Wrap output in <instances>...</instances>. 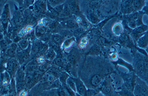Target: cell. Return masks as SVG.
I'll return each instance as SVG.
<instances>
[{
	"mask_svg": "<svg viewBox=\"0 0 148 96\" xmlns=\"http://www.w3.org/2000/svg\"><path fill=\"white\" fill-rule=\"evenodd\" d=\"M119 75L123 81V86L127 90L134 91L136 75L134 72L119 71Z\"/></svg>",
	"mask_w": 148,
	"mask_h": 96,
	"instance_id": "7a4b0ae2",
	"label": "cell"
},
{
	"mask_svg": "<svg viewBox=\"0 0 148 96\" xmlns=\"http://www.w3.org/2000/svg\"><path fill=\"white\" fill-rule=\"evenodd\" d=\"M62 86V83L59 79H57L55 80L51 83L48 89L50 90L51 89H58Z\"/></svg>",
	"mask_w": 148,
	"mask_h": 96,
	"instance_id": "5bb4252c",
	"label": "cell"
},
{
	"mask_svg": "<svg viewBox=\"0 0 148 96\" xmlns=\"http://www.w3.org/2000/svg\"><path fill=\"white\" fill-rule=\"evenodd\" d=\"M0 46L2 49L5 50L8 47V43L6 40H3L1 41Z\"/></svg>",
	"mask_w": 148,
	"mask_h": 96,
	"instance_id": "603a6c76",
	"label": "cell"
},
{
	"mask_svg": "<svg viewBox=\"0 0 148 96\" xmlns=\"http://www.w3.org/2000/svg\"><path fill=\"white\" fill-rule=\"evenodd\" d=\"M134 58L132 67L136 75L140 77L142 75L144 69V61L145 56L137 50L133 53Z\"/></svg>",
	"mask_w": 148,
	"mask_h": 96,
	"instance_id": "6da1fadb",
	"label": "cell"
},
{
	"mask_svg": "<svg viewBox=\"0 0 148 96\" xmlns=\"http://www.w3.org/2000/svg\"><path fill=\"white\" fill-rule=\"evenodd\" d=\"M18 95V96H27L28 95L27 91L26 88L21 91Z\"/></svg>",
	"mask_w": 148,
	"mask_h": 96,
	"instance_id": "83f0119b",
	"label": "cell"
},
{
	"mask_svg": "<svg viewBox=\"0 0 148 96\" xmlns=\"http://www.w3.org/2000/svg\"><path fill=\"white\" fill-rule=\"evenodd\" d=\"M63 62L62 60L60 58H57L55 61L56 64L59 66H62L63 64Z\"/></svg>",
	"mask_w": 148,
	"mask_h": 96,
	"instance_id": "f1b7e54d",
	"label": "cell"
},
{
	"mask_svg": "<svg viewBox=\"0 0 148 96\" xmlns=\"http://www.w3.org/2000/svg\"><path fill=\"white\" fill-rule=\"evenodd\" d=\"M144 4L143 1L135 0L133 3V6L134 10L138 11L140 10Z\"/></svg>",
	"mask_w": 148,
	"mask_h": 96,
	"instance_id": "8fae6325",
	"label": "cell"
},
{
	"mask_svg": "<svg viewBox=\"0 0 148 96\" xmlns=\"http://www.w3.org/2000/svg\"><path fill=\"white\" fill-rule=\"evenodd\" d=\"M111 80L112 85L117 92L119 91L122 88L123 84V80L119 74L114 73Z\"/></svg>",
	"mask_w": 148,
	"mask_h": 96,
	"instance_id": "5b68a950",
	"label": "cell"
},
{
	"mask_svg": "<svg viewBox=\"0 0 148 96\" xmlns=\"http://www.w3.org/2000/svg\"><path fill=\"white\" fill-rule=\"evenodd\" d=\"M147 26L145 25H141L137 27L132 31V36L135 38L134 39L137 41L145 33V32L147 29Z\"/></svg>",
	"mask_w": 148,
	"mask_h": 96,
	"instance_id": "52a82bcc",
	"label": "cell"
},
{
	"mask_svg": "<svg viewBox=\"0 0 148 96\" xmlns=\"http://www.w3.org/2000/svg\"><path fill=\"white\" fill-rule=\"evenodd\" d=\"M7 11L6 9L5 8L1 15V20L4 24H6L7 22L8 15Z\"/></svg>",
	"mask_w": 148,
	"mask_h": 96,
	"instance_id": "ffe728a7",
	"label": "cell"
},
{
	"mask_svg": "<svg viewBox=\"0 0 148 96\" xmlns=\"http://www.w3.org/2000/svg\"><path fill=\"white\" fill-rule=\"evenodd\" d=\"M64 8L63 5H60L55 6L53 8L54 10L57 12L62 11Z\"/></svg>",
	"mask_w": 148,
	"mask_h": 96,
	"instance_id": "cb8c5ba5",
	"label": "cell"
},
{
	"mask_svg": "<svg viewBox=\"0 0 148 96\" xmlns=\"http://www.w3.org/2000/svg\"></svg>",
	"mask_w": 148,
	"mask_h": 96,
	"instance_id": "836d02e7",
	"label": "cell"
},
{
	"mask_svg": "<svg viewBox=\"0 0 148 96\" xmlns=\"http://www.w3.org/2000/svg\"><path fill=\"white\" fill-rule=\"evenodd\" d=\"M133 93L134 96H148V85L137 76Z\"/></svg>",
	"mask_w": 148,
	"mask_h": 96,
	"instance_id": "3957f363",
	"label": "cell"
},
{
	"mask_svg": "<svg viewBox=\"0 0 148 96\" xmlns=\"http://www.w3.org/2000/svg\"><path fill=\"white\" fill-rule=\"evenodd\" d=\"M17 45L15 43L12 44L7 50V54L11 57L14 56L15 55L17 49Z\"/></svg>",
	"mask_w": 148,
	"mask_h": 96,
	"instance_id": "9c48e42d",
	"label": "cell"
},
{
	"mask_svg": "<svg viewBox=\"0 0 148 96\" xmlns=\"http://www.w3.org/2000/svg\"><path fill=\"white\" fill-rule=\"evenodd\" d=\"M53 40L56 43L59 44L63 41V38L62 36L56 34L53 37Z\"/></svg>",
	"mask_w": 148,
	"mask_h": 96,
	"instance_id": "d6986e66",
	"label": "cell"
},
{
	"mask_svg": "<svg viewBox=\"0 0 148 96\" xmlns=\"http://www.w3.org/2000/svg\"><path fill=\"white\" fill-rule=\"evenodd\" d=\"M66 24L68 27H74L76 25V22L72 20H69L67 21Z\"/></svg>",
	"mask_w": 148,
	"mask_h": 96,
	"instance_id": "d4e9b609",
	"label": "cell"
},
{
	"mask_svg": "<svg viewBox=\"0 0 148 96\" xmlns=\"http://www.w3.org/2000/svg\"><path fill=\"white\" fill-rule=\"evenodd\" d=\"M117 93L120 96H134L133 92L127 90L123 86Z\"/></svg>",
	"mask_w": 148,
	"mask_h": 96,
	"instance_id": "30bf717a",
	"label": "cell"
},
{
	"mask_svg": "<svg viewBox=\"0 0 148 96\" xmlns=\"http://www.w3.org/2000/svg\"><path fill=\"white\" fill-rule=\"evenodd\" d=\"M56 56V53L53 49H49L46 52V57L50 60H53Z\"/></svg>",
	"mask_w": 148,
	"mask_h": 96,
	"instance_id": "9a60e30c",
	"label": "cell"
},
{
	"mask_svg": "<svg viewBox=\"0 0 148 96\" xmlns=\"http://www.w3.org/2000/svg\"><path fill=\"white\" fill-rule=\"evenodd\" d=\"M14 66V63L12 61L9 62L7 64V71L9 73H11L13 70Z\"/></svg>",
	"mask_w": 148,
	"mask_h": 96,
	"instance_id": "44dd1931",
	"label": "cell"
},
{
	"mask_svg": "<svg viewBox=\"0 0 148 96\" xmlns=\"http://www.w3.org/2000/svg\"><path fill=\"white\" fill-rule=\"evenodd\" d=\"M78 31L79 33H82L84 32V30L82 28H80L78 29Z\"/></svg>",
	"mask_w": 148,
	"mask_h": 96,
	"instance_id": "1f68e13d",
	"label": "cell"
},
{
	"mask_svg": "<svg viewBox=\"0 0 148 96\" xmlns=\"http://www.w3.org/2000/svg\"><path fill=\"white\" fill-rule=\"evenodd\" d=\"M70 13L69 10L67 7H65L62 11V14L64 15H67Z\"/></svg>",
	"mask_w": 148,
	"mask_h": 96,
	"instance_id": "4316f807",
	"label": "cell"
},
{
	"mask_svg": "<svg viewBox=\"0 0 148 96\" xmlns=\"http://www.w3.org/2000/svg\"><path fill=\"white\" fill-rule=\"evenodd\" d=\"M46 29L43 27H40L37 29V32L40 34H43L46 31Z\"/></svg>",
	"mask_w": 148,
	"mask_h": 96,
	"instance_id": "484cf974",
	"label": "cell"
},
{
	"mask_svg": "<svg viewBox=\"0 0 148 96\" xmlns=\"http://www.w3.org/2000/svg\"><path fill=\"white\" fill-rule=\"evenodd\" d=\"M136 43L137 47L145 49L148 46V32H145L143 36L140 37Z\"/></svg>",
	"mask_w": 148,
	"mask_h": 96,
	"instance_id": "ba28073f",
	"label": "cell"
},
{
	"mask_svg": "<svg viewBox=\"0 0 148 96\" xmlns=\"http://www.w3.org/2000/svg\"><path fill=\"white\" fill-rule=\"evenodd\" d=\"M25 75L23 71L21 69H18L16 74V82L24 81Z\"/></svg>",
	"mask_w": 148,
	"mask_h": 96,
	"instance_id": "7c38bea8",
	"label": "cell"
},
{
	"mask_svg": "<svg viewBox=\"0 0 148 96\" xmlns=\"http://www.w3.org/2000/svg\"><path fill=\"white\" fill-rule=\"evenodd\" d=\"M93 96H104L100 91Z\"/></svg>",
	"mask_w": 148,
	"mask_h": 96,
	"instance_id": "4dcf8cb0",
	"label": "cell"
},
{
	"mask_svg": "<svg viewBox=\"0 0 148 96\" xmlns=\"http://www.w3.org/2000/svg\"><path fill=\"white\" fill-rule=\"evenodd\" d=\"M57 91L59 96H70L65 89L62 86L57 89Z\"/></svg>",
	"mask_w": 148,
	"mask_h": 96,
	"instance_id": "ac0fdd59",
	"label": "cell"
},
{
	"mask_svg": "<svg viewBox=\"0 0 148 96\" xmlns=\"http://www.w3.org/2000/svg\"><path fill=\"white\" fill-rule=\"evenodd\" d=\"M27 88V85L24 81L17 82L16 84V89L17 94Z\"/></svg>",
	"mask_w": 148,
	"mask_h": 96,
	"instance_id": "4fadbf2b",
	"label": "cell"
},
{
	"mask_svg": "<svg viewBox=\"0 0 148 96\" xmlns=\"http://www.w3.org/2000/svg\"><path fill=\"white\" fill-rule=\"evenodd\" d=\"M18 45L22 50L26 49L28 45V42L27 40L23 39L18 43Z\"/></svg>",
	"mask_w": 148,
	"mask_h": 96,
	"instance_id": "e0dca14e",
	"label": "cell"
},
{
	"mask_svg": "<svg viewBox=\"0 0 148 96\" xmlns=\"http://www.w3.org/2000/svg\"><path fill=\"white\" fill-rule=\"evenodd\" d=\"M76 92L82 96H87L88 89L81 80L79 78H74Z\"/></svg>",
	"mask_w": 148,
	"mask_h": 96,
	"instance_id": "8992f818",
	"label": "cell"
},
{
	"mask_svg": "<svg viewBox=\"0 0 148 96\" xmlns=\"http://www.w3.org/2000/svg\"><path fill=\"white\" fill-rule=\"evenodd\" d=\"M98 89L104 96H119L110 80L103 81Z\"/></svg>",
	"mask_w": 148,
	"mask_h": 96,
	"instance_id": "277c9868",
	"label": "cell"
},
{
	"mask_svg": "<svg viewBox=\"0 0 148 96\" xmlns=\"http://www.w3.org/2000/svg\"><path fill=\"white\" fill-rule=\"evenodd\" d=\"M38 67L36 65H31L29 66L27 68V71L29 73H31L32 72L36 71L38 69Z\"/></svg>",
	"mask_w": 148,
	"mask_h": 96,
	"instance_id": "7402d4cb",
	"label": "cell"
},
{
	"mask_svg": "<svg viewBox=\"0 0 148 96\" xmlns=\"http://www.w3.org/2000/svg\"><path fill=\"white\" fill-rule=\"evenodd\" d=\"M29 56V52L28 50L27 49L22 50L18 54V58L23 60H25L28 58Z\"/></svg>",
	"mask_w": 148,
	"mask_h": 96,
	"instance_id": "2e32d148",
	"label": "cell"
},
{
	"mask_svg": "<svg viewBox=\"0 0 148 96\" xmlns=\"http://www.w3.org/2000/svg\"><path fill=\"white\" fill-rule=\"evenodd\" d=\"M145 50L148 55V46L145 49Z\"/></svg>",
	"mask_w": 148,
	"mask_h": 96,
	"instance_id": "d6a6232c",
	"label": "cell"
},
{
	"mask_svg": "<svg viewBox=\"0 0 148 96\" xmlns=\"http://www.w3.org/2000/svg\"><path fill=\"white\" fill-rule=\"evenodd\" d=\"M62 36L64 37H68L69 36L70 34H71V33L70 32L67 30L62 31Z\"/></svg>",
	"mask_w": 148,
	"mask_h": 96,
	"instance_id": "f546056e",
	"label": "cell"
}]
</instances>
